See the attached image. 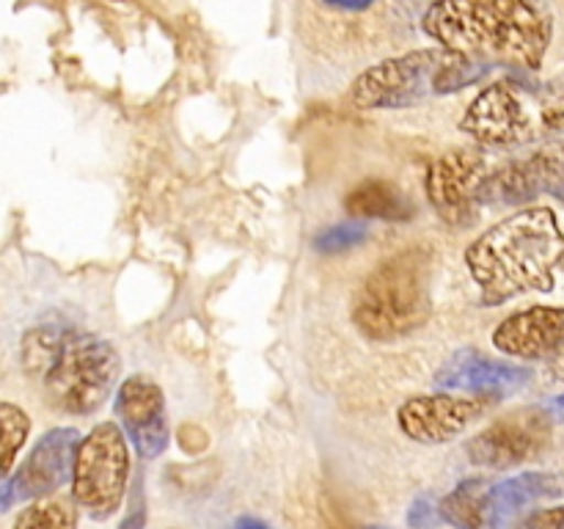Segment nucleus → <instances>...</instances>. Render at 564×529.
<instances>
[{
	"label": "nucleus",
	"instance_id": "7c9ffc66",
	"mask_svg": "<svg viewBox=\"0 0 564 529\" xmlns=\"http://www.w3.org/2000/svg\"><path fill=\"white\" fill-rule=\"evenodd\" d=\"M556 198H560V204H562V207H564V187H562L560 193H556Z\"/></svg>",
	"mask_w": 564,
	"mask_h": 529
},
{
	"label": "nucleus",
	"instance_id": "2eb2a0df",
	"mask_svg": "<svg viewBox=\"0 0 564 529\" xmlns=\"http://www.w3.org/2000/svg\"><path fill=\"white\" fill-rule=\"evenodd\" d=\"M564 345V306H529L501 320L494 347L521 361H545Z\"/></svg>",
	"mask_w": 564,
	"mask_h": 529
},
{
	"label": "nucleus",
	"instance_id": "6ab92c4d",
	"mask_svg": "<svg viewBox=\"0 0 564 529\" xmlns=\"http://www.w3.org/2000/svg\"><path fill=\"white\" fill-rule=\"evenodd\" d=\"M77 510L75 499H47L31 501V507L17 516L11 529H77Z\"/></svg>",
	"mask_w": 564,
	"mask_h": 529
},
{
	"label": "nucleus",
	"instance_id": "aec40b11",
	"mask_svg": "<svg viewBox=\"0 0 564 529\" xmlns=\"http://www.w3.org/2000/svg\"><path fill=\"white\" fill-rule=\"evenodd\" d=\"M31 435V417L14 402L0 400V474H9Z\"/></svg>",
	"mask_w": 564,
	"mask_h": 529
},
{
	"label": "nucleus",
	"instance_id": "423d86ee",
	"mask_svg": "<svg viewBox=\"0 0 564 529\" xmlns=\"http://www.w3.org/2000/svg\"><path fill=\"white\" fill-rule=\"evenodd\" d=\"M130 444L119 422H99L83 435L72 472V499L94 521H108L124 505Z\"/></svg>",
	"mask_w": 564,
	"mask_h": 529
},
{
	"label": "nucleus",
	"instance_id": "c756f323",
	"mask_svg": "<svg viewBox=\"0 0 564 529\" xmlns=\"http://www.w3.org/2000/svg\"><path fill=\"white\" fill-rule=\"evenodd\" d=\"M556 477H560V483H562V488H564V461H562V466H560V472H554Z\"/></svg>",
	"mask_w": 564,
	"mask_h": 529
},
{
	"label": "nucleus",
	"instance_id": "cd10ccee",
	"mask_svg": "<svg viewBox=\"0 0 564 529\" xmlns=\"http://www.w3.org/2000/svg\"><path fill=\"white\" fill-rule=\"evenodd\" d=\"M14 505V494H11V483L0 474V512H6Z\"/></svg>",
	"mask_w": 564,
	"mask_h": 529
},
{
	"label": "nucleus",
	"instance_id": "b1692460",
	"mask_svg": "<svg viewBox=\"0 0 564 529\" xmlns=\"http://www.w3.org/2000/svg\"><path fill=\"white\" fill-rule=\"evenodd\" d=\"M119 529H147V499H143L141 485H135V490H132L130 507H127Z\"/></svg>",
	"mask_w": 564,
	"mask_h": 529
},
{
	"label": "nucleus",
	"instance_id": "0eeeda50",
	"mask_svg": "<svg viewBox=\"0 0 564 529\" xmlns=\"http://www.w3.org/2000/svg\"><path fill=\"white\" fill-rule=\"evenodd\" d=\"M452 58V50L424 47L380 61L378 66L356 77L350 88L352 105L364 110L413 108L435 94V77Z\"/></svg>",
	"mask_w": 564,
	"mask_h": 529
},
{
	"label": "nucleus",
	"instance_id": "1a4fd4ad",
	"mask_svg": "<svg viewBox=\"0 0 564 529\" xmlns=\"http://www.w3.org/2000/svg\"><path fill=\"white\" fill-rule=\"evenodd\" d=\"M496 402H499L496 397H457L446 395V391L408 397L397 411V424L416 444H449V441L460 439L471 424H477Z\"/></svg>",
	"mask_w": 564,
	"mask_h": 529
},
{
	"label": "nucleus",
	"instance_id": "412c9836",
	"mask_svg": "<svg viewBox=\"0 0 564 529\" xmlns=\"http://www.w3.org/2000/svg\"><path fill=\"white\" fill-rule=\"evenodd\" d=\"M369 237L367 220H339L334 226H325L317 237L312 240L314 251L317 253H345L350 248L361 246Z\"/></svg>",
	"mask_w": 564,
	"mask_h": 529
},
{
	"label": "nucleus",
	"instance_id": "f8f14e48",
	"mask_svg": "<svg viewBox=\"0 0 564 529\" xmlns=\"http://www.w3.org/2000/svg\"><path fill=\"white\" fill-rule=\"evenodd\" d=\"M116 419L143 461H154L171 444V422L165 395L147 375H130L119 384L113 402Z\"/></svg>",
	"mask_w": 564,
	"mask_h": 529
},
{
	"label": "nucleus",
	"instance_id": "a878e982",
	"mask_svg": "<svg viewBox=\"0 0 564 529\" xmlns=\"http://www.w3.org/2000/svg\"><path fill=\"white\" fill-rule=\"evenodd\" d=\"M323 3L339 11H367L375 0H323Z\"/></svg>",
	"mask_w": 564,
	"mask_h": 529
},
{
	"label": "nucleus",
	"instance_id": "393cba45",
	"mask_svg": "<svg viewBox=\"0 0 564 529\" xmlns=\"http://www.w3.org/2000/svg\"><path fill=\"white\" fill-rule=\"evenodd\" d=\"M545 364H549L551 378L560 380V384H564V345L556 347V350L551 353L549 358H545Z\"/></svg>",
	"mask_w": 564,
	"mask_h": 529
},
{
	"label": "nucleus",
	"instance_id": "7ed1b4c3",
	"mask_svg": "<svg viewBox=\"0 0 564 529\" xmlns=\"http://www.w3.org/2000/svg\"><path fill=\"white\" fill-rule=\"evenodd\" d=\"M22 367L39 378L47 402L72 417L99 411L121 375V358L91 331L42 325L22 339Z\"/></svg>",
	"mask_w": 564,
	"mask_h": 529
},
{
	"label": "nucleus",
	"instance_id": "f257e3e1",
	"mask_svg": "<svg viewBox=\"0 0 564 529\" xmlns=\"http://www.w3.org/2000/svg\"><path fill=\"white\" fill-rule=\"evenodd\" d=\"M438 47L518 72H538L554 22L532 0H435L422 20Z\"/></svg>",
	"mask_w": 564,
	"mask_h": 529
},
{
	"label": "nucleus",
	"instance_id": "ddd939ff",
	"mask_svg": "<svg viewBox=\"0 0 564 529\" xmlns=\"http://www.w3.org/2000/svg\"><path fill=\"white\" fill-rule=\"evenodd\" d=\"M83 435L75 428H53L33 444L25 461L14 472L11 494L14 501H36L47 499L55 490L72 483L75 472V457L80 450Z\"/></svg>",
	"mask_w": 564,
	"mask_h": 529
},
{
	"label": "nucleus",
	"instance_id": "9d476101",
	"mask_svg": "<svg viewBox=\"0 0 564 529\" xmlns=\"http://www.w3.org/2000/svg\"><path fill=\"white\" fill-rule=\"evenodd\" d=\"M488 176L485 158L474 149H452L433 160L427 171V198L441 220L466 229L479 220V187Z\"/></svg>",
	"mask_w": 564,
	"mask_h": 529
},
{
	"label": "nucleus",
	"instance_id": "9b49d317",
	"mask_svg": "<svg viewBox=\"0 0 564 529\" xmlns=\"http://www.w3.org/2000/svg\"><path fill=\"white\" fill-rule=\"evenodd\" d=\"M564 187V138H554L527 158L505 163L490 171L479 187V204H529L532 198L556 196Z\"/></svg>",
	"mask_w": 564,
	"mask_h": 529
},
{
	"label": "nucleus",
	"instance_id": "39448f33",
	"mask_svg": "<svg viewBox=\"0 0 564 529\" xmlns=\"http://www.w3.org/2000/svg\"><path fill=\"white\" fill-rule=\"evenodd\" d=\"M433 257L408 248L383 259L352 301V323L364 336L394 342L422 328L433 312Z\"/></svg>",
	"mask_w": 564,
	"mask_h": 529
},
{
	"label": "nucleus",
	"instance_id": "4be33fe9",
	"mask_svg": "<svg viewBox=\"0 0 564 529\" xmlns=\"http://www.w3.org/2000/svg\"><path fill=\"white\" fill-rule=\"evenodd\" d=\"M438 523H444V518H441V512H438V505H433L427 496H419V499L411 505V510H408V527L411 529H435Z\"/></svg>",
	"mask_w": 564,
	"mask_h": 529
},
{
	"label": "nucleus",
	"instance_id": "4468645a",
	"mask_svg": "<svg viewBox=\"0 0 564 529\" xmlns=\"http://www.w3.org/2000/svg\"><path fill=\"white\" fill-rule=\"evenodd\" d=\"M532 380V369L477 350H457L435 373V386L463 395H485L505 400Z\"/></svg>",
	"mask_w": 564,
	"mask_h": 529
},
{
	"label": "nucleus",
	"instance_id": "bb28decb",
	"mask_svg": "<svg viewBox=\"0 0 564 529\" xmlns=\"http://www.w3.org/2000/svg\"><path fill=\"white\" fill-rule=\"evenodd\" d=\"M543 408H545V413L554 419V422H564V391L556 397H549V400L543 402Z\"/></svg>",
	"mask_w": 564,
	"mask_h": 529
},
{
	"label": "nucleus",
	"instance_id": "dca6fc26",
	"mask_svg": "<svg viewBox=\"0 0 564 529\" xmlns=\"http://www.w3.org/2000/svg\"><path fill=\"white\" fill-rule=\"evenodd\" d=\"M564 488L554 472H523L510 479L490 485L488 494V527L516 529L523 523V510L540 499L562 496Z\"/></svg>",
	"mask_w": 564,
	"mask_h": 529
},
{
	"label": "nucleus",
	"instance_id": "a211bd4d",
	"mask_svg": "<svg viewBox=\"0 0 564 529\" xmlns=\"http://www.w3.org/2000/svg\"><path fill=\"white\" fill-rule=\"evenodd\" d=\"M488 494L490 483L479 477H468L457 483L455 490L438 501V512L444 523L455 529H482L488 527Z\"/></svg>",
	"mask_w": 564,
	"mask_h": 529
},
{
	"label": "nucleus",
	"instance_id": "f3484780",
	"mask_svg": "<svg viewBox=\"0 0 564 529\" xmlns=\"http://www.w3.org/2000/svg\"><path fill=\"white\" fill-rule=\"evenodd\" d=\"M345 209L358 220H386V224H405L416 215L411 198L389 180H369L358 182L345 196Z\"/></svg>",
	"mask_w": 564,
	"mask_h": 529
},
{
	"label": "nucleus",
	"instance_id": "6e6552de",
	"mask_svg": "<svg viewBox=\"0 0 564 529\" xmlns=\"http://www.w3.org/2000/svg\"><path fill=\"white\" fill-rule=\"evenodd\" d=\"M554 419L545 413L543 406H527L507 411L496 422H490L482 433L474 435L466 444L468 461L482 468H505L532 463L549 450L554 435Z\"/></svg>",
	"mask_w": 564,
	"mask_h": 529
},
{
	"label": "nucleus",
	"instance_id": "5701e85b",
	"mask_svg": "<svg viewBox=\"0 0 564 529\" xmlns=\"http://www.w3.org/2000/svg\"><path fill=\"white\" fill-rule=\"evenodd\" d=\"M521 529H564V505L534 510L532 516L523 518Z\"/></svg>",
	"mask_w": 564,
	"mask_h": 529
},
{
	"label": "nucleus",
	"instance_id": "20e7f679",
	"mask_svg": "<svg viewBox=\"0 0 564 529\" xmlns=\"http://www.w3.org/2000/svg\"><path fill=\"white\" fill-rule=\"evenodd\" d=\"M460 130L494 149L554 141L564 136V83L534 80L527 72L501 77L474 97Z\"/></svg>",
	"mask_w": 564,
	"mask_h": 529
},
{
	"label": "nucleus",
	"instance_id": "2f4dec72",
	"mask_svg": "<svg viewBox=\"0 0 564 529\" xmlns=\"http://www.w3.org/2000/svg\"><path fill=\"white\" fill-rule=\"evenodd\" d=\"M364 529H380V527H364Z\"/></svg>",
	"mask_w": 564,
	"mask_h": 529
},
{
	"label": "nucleus",
	"instance_id": "f03ea898",
	"mask_svg": "<svg viewBox=\"0 0 564 529\" xmlns=\"http://www.w3.org/2000/svg\"><path fill=\"white\" fill-rule=\"evenodd\" d=\"M471 279L488 303L551 292L564 264V231L551 207H523L466 248Z\"/></svg>",
	"mask_w": 564,
	"mask_h": 529
},
{
	"label": "nucleus",
	"instance_id": "c85d7f7f",
	"mask_svg": "<svg viewBox=\"0 0 564 529\" xmlns=\"http://www.w3.org/2000/svg\"><path fill=\"white\" fill-rule=\"evenodd\" d=\"M231 529H273V527H270V523H264L262 518L246 516V518H240V521H237Z\"/></svg>",
	"mask_w": 564,
	"mask_h": 529
},
{
	"label": "nucleus",
	"instance_id": "473e14b6",
	"mask_svg": "<svg viewBox=\"0 0 564 529\" xmlns=\"http://www.w3.org/2000/svg\"><path fill=\"white\" fill-rule=\"evenodd\" d=\"M171 529H176V527H171Z\"/></svg>",
	"mask_w": 564,
	"mask_h": 529
}]
</instances>
